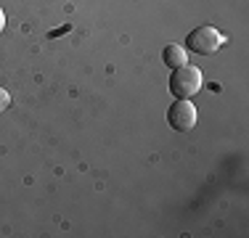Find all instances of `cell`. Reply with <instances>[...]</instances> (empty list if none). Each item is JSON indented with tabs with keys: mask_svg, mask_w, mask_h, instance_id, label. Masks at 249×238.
Wrapping results in <instances>:
<instances>
[{
	"mask_svg": "<svg viewBox=\"0 0 249 238\" xmlns=\"http://www.w3.org/2000/svg\"><path fill=\"white\" fill-rule=\"evenodd\" d=\"M170 90H173L178 98H188L191 101L194 95L201 90V71L196 67H178L173 74H170Z\"/></svg>",
	"mask_w": 249,
	"mask_h": 238,
	"instance_id": "6da1fadb",
	"label": "cell"
},
{
	"mask_svg": "<svg viewBox=\"0 0 249 238\" xmlns=\"http://www.w3.org/2000/svg\"><path fill=\"white\" fill-rule=\"evenodd\" d=\"M188 48H191L194 53H201V56H212V53L220 48L225 40H223V34L217 32L215 27H199V29H194L191 34H188Z\"/></svg>",
	"mask_w": 249,
	"mask_h": 238,
	"instance_id": "7a4b0ae2",
	"label": "cell"
},
{
	"mask_svg": "<svg viewBox=\"0 0 249 238\" xmlns=\"http://www.w3.org/2000/svg\"><path fill=\"white\" fill-rule=\"evenodd\" d=\"M167 122L170 127H175L178 133H188V130L196 127V106L188 98H178L167 111Z\"/></svg>",
	"mask_w": 249,
	"mask_h": 238,
	"instance_id": "3957f363",
	"label": "cell"
},
{
	"mask_svg": "<svg viewBox=\"0 0 249 238\" xmlns=\"http://www.w3.org/2000/svg\"><path fill=\"white\" fill-rule=\"evenodd\" d=\"M162 58H164V64H167L170 69H178V67H183V64L188 61V53H186V48H183V45L170 43L167 48H164Z\"/></svg>",
	"mask_w": 249,
	"mask_h": 238,
	"instance_id": "277c9868",
	"label": "cell"
},
{
	"mask_svg": "<svg viewBox=\"0 0 249 238\" xmlns=\"http://www.w3.org/2000/svg\"><path fill=\"white\" fill-rule=\"evenodd\" d=\"M8 106H11V95H8V90H3V87H0V114H3Z\"/></svg>",
	"mask_w": 249,
	"mask_h": 238,
	"instance_id": "5b68a950",
	"label": "cell"
},
{
	"mask_svg": "<svg viewBox=\"0 0 249 238\" xmlns=\"http://www.w3.org/2000/svg\"><path fill=\"white\" fill-rule=\"evenodd\" d=\"M3 27H5V14H3V8H0V32H3Z\"/></svg>",
	"mask_w": 249,
	"mask_h": 238,
	"instance_id": "8992f818",
	"label": "cell"
}]
</instances>
